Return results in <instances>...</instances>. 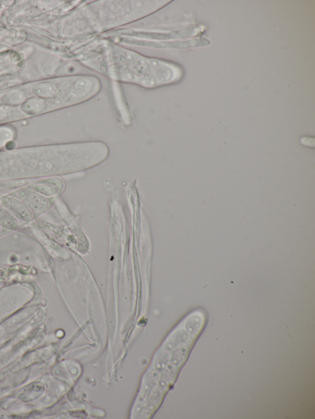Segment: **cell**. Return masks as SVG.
I'll use <instances>...</instances> for the list:
<instances>
[{"label":"cell","instance_id":"cell-1","mask_svg":"<svg viewBox=\"0 0 315 419\" xmlns=\"http://www.w3.org/2000/svg\"><path fill=\"white\" fill-rule=\"evenodd\" d=\"M111 49L110 68L113 77L121 81L134 82L145 88L164 85L178 81L183 70L178 65L142 56L120 47Z\"/></svg>","mask_w":315,"mask_h":419},{"label":"cell","instance_id":"cell-6","mask_svg":"<svg viewBox=\"0 0 315 419\" xmlns=\"http://www.w3.org/2000/svg\"><path fill=\"white\" fill-rule=\"evenodd\" d=\"M32 190L43 196H52L57 194L58 188L54 183H41L33 186Z\"/></svg>","mask_w":315,"mask_h":419},{"label":"cell","instance_id":"cell-4","mask_svg":"<svg viewBox=\"0 0 315 419\" xmlns=\"http://www.w3.org/2000/svg\"><path fill=\"white\" fill-rule=\"evenodd\" d=\"M45 386L42 382H35L26 386L20 394L19 398L24 402H30L37 399L45 391Z\"/></svg>","mask_w":315,"mask_h":419},{"label":"cell","instance_id":"cell-5","mask_svg":"<svg viewBox=\"0 0 315 419\" xmlns=\"http://www.w3.org/2000/svg\"><path fill=\"white\" fill-rule=\"evenodd\" d=\"M0 226L9 230L18 228V220L3 205H0Z\"/></svg>","mask_w":315,"mask_h":419},{"label":"cell","instance_id":"cell-8","mask_svg":"<svg viewBox=\"0 0 315 419\" xmlns=\"http://www.w3.org/2000/svg\"><path fill=\"white\" fill-rule=\"evenodd\" d=\"M8 111L6 107L0 106V121H3L8 117Z\"/></svg>","mask_w":315,"mask_h":419},{"label":"cell","instance_id":"cell-2","mask_svg":"<svg viewBox=\"0 0 315 419\" xmlns=\"http://www.w3.org/2000/svg\"><path fill=\"white\" fill-rule=\"evenodd\" d=\"M18 195L31 211L42 212L50 207V200L46 196L33 190H21Z\"/></svg>","mask_w":315,"mask_h":419},{"label":"cell","instance_id":"cell-9","mask_svg":"<svg viewBox=\"0 0 315 419\" xmlns=\"http://www.w3.org/2000/svg\"><path fill=\"white\" fill-rule=\"evenodd\" d=\"M0 234H1V226H0Z\"/></svg>","mask_w":315,"mask_h":419},{"label":"cell","instance_id":"cell-7","mask_svg":"<svg viewBox=\"0 0 315 419\" xmlns=\"http://www.w3.org/2000/svg\"><path fill=\"white\" fill-rule=\"evenodd\" d=\"M45 107V103L38 99H31L26 101L23 106V110L29 114H36L40 112Z\"/></svg>","mask_w":315,"mask_h":419},{"label":"cell","instance_id":"cell-3","mask_svg":"<svg viewBox=\"0 0 315 419\" xmlns=\"http://www.w3.org/2000/svg\"><path fill=\"white\" fill-rule=\"evenodd\" d=\"M1 205L10 212L18 220L29 222L32 219L31 210L21 199L13 197H5L1 200Z\"/></svg>","mask_w":315,"mask_h":419}]
</instances>
